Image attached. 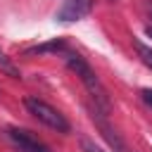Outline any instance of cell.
Listing matches in <instances>:
<instances>
[{
    "label": "cell",
    "instance_id": "obj_1",
    "mask_svg": "<svg viewBox=\"0 0 152 152\" xmlns=\"http://www.w3.org/2000/svg\"><path fill=\"white\" fill-rule=\"evenodd\" d=\"M64 59H66L69 69H74L76 76L83 81V86H86V90L90 93V97L95 100V109H100L102 114H107V112H109V97H107V90H104V86L100 83V78L93 74V69L88 66V62H86L81 55H76V52H66V50H64Z\"/></svg>",
    "mask_w": 152,
    "mask_h": 152
},
{
    "label": "cell",
    "instance_id": "obj_2",
    "mask_svg": "<svg viewBox=\"0 0 152 152\" xmlns=\"http://www.w3.org/2000/svg\"><path fill=\"white\" fill-rule=\"evenodd\" d=\"M24 104H26V109H28V114H33L40 124H45L48 128H55L57 133H69L71 131V126H69V121L64 119V114H59L55 107H50L45 100H40V97H26L24 100Z\"/></svg>",
    "mask_w": 152,
    "mask_h": 152
},
{
    "label": "cell",
    "instance_id": "obj_3",
    "mask_svg": "<svg viewBox=\"0 0 152 152\" xmlns=\"http://www.w3.org/2000/svg\"><path fill=\"white\" fill-rule=\"evenodd\" d=\"M7 138L12 140V145L19 152H50V147L45 142H40L31 131L24 128H7Z\"/></svg>",
    "mask_w": 152,
    "mask_h": 152
},
{
    "label": "cell",
    "instance_id": "obj_4",
    "mask_svg": "<svg viewBox=\"0 0 152 152\" xmlns=\"http://www.w3.org/2000/svg\"><path fill=\"white\" fill-rule=\"evenodd\" d=\"M93 10V0H64L62 7L57 10L55 19L57 21H78L83 17H88Z\"/></svg>",
    "mask_w": 152,
    "mask_h": 152
},
{
    "label": "cell",
    "instance_id": "obj_5",
    "mask_svg": "<svg viewBox=\"0 0 152 152\" xmlns=\"http://www.w3.org/2000/svg\"><path fill=\"white\" fill-rule=\"evenodd\" d=\"M93 119H95V124H97V128H100L102 138L109 142V147H112L114 152H131V150H128V145H126V142L119 138V133H116V131H114V128H112V126H109V124L102 119V112H100V109H95Z\"/></svg>",
    "mask_w": 152,
    "mask_h": 152
},
{
    "label": "cell",
    "instance_id": "obj_6",
    "mask_svg": "<svg viewBox=\"0 0 152 152\" xmlns=\"http://www.w3.org/2000/svg\"><path fill=\"white\" fill-rule=\"evenodd\" d=\"M66 45L64 40H50V43H43V45H36V48H28L26 55H43V52H64Z\"/></svg>",
    "mask_w": 152,
    "mask_h": 152
},
{
    "label": "cell",
    "instance_id": "obj_7",
    "mask_svg": "<svg viewBox=\"0 0 152 152\" xmlns=\"http://www.w3.org/2000/svg\"><path fill=\"white\" fill-rule=\"evenodd\" d=\"M135 50H138V57L142 59V64H145L147 69H152V48L138 40V43H135Z\"/></svg>",
    "mask_w": 152,
    "mask_h": 152
},
{
    "label": "cell",
    "instance_id": "obj_8",
    "mask_svg": "<svg viewBox=\"0 0 152 152\" xmlns=\"http://www.w3.org/2000/svg\"><path fill=\"white\" fill-rule=\"evenodd\" d=\"M81 150H83V152H104V150L97 147L90 138H81Z\"/></svg>",
    "mask_w": 152,
    "mask_h": 152
},
{
    "label": "cell",
    "instance_id": "obj_9",
    "mask_svg": "<svg viewBox=\"0 0 152 152\" xmlns=\"http://www.w3.org/2000/svg\"><path fill=\"white\" fill-rule=\"evenodd\" d=\"M0 66H2V69H5V71H7L10 76H14V78H19V71H17V69H14V66H12V64H10L7 59H5V55H2V50H0Z\"/></svg>",
    "mask_w": 152,
    "mask_h": 152
},
{
    "label": "cell",
    "instance_id": "obj_10",
    "mask_svg": "<svg viewBox=\"0 0 152 152\" xmlns=\"http://www.w3.org/2000/svg\"><path fill=\"white\" fill-rule=\"evenodd\" d=\"M140 97L145 100V104L152 107V88H142V90H140Z\"/></svg>",
    "mask_w": 152,
    "mask_h": 152
},
{
    "label": "cell",
    "instance_id": "obj_11",
    "mask_svg": "<svg viewBox=\"0 0 152 152\" xmlns=\"http://www.w3.org/2000/svg\"><path fill=\"white\" fill-rule=\"evenodd\" d=\"M145 33H147V36L152 38V24H147V26H145Z\"/></svg>",
    "mask_w": 152,
    "mask_h": 152
}]
</instances>
